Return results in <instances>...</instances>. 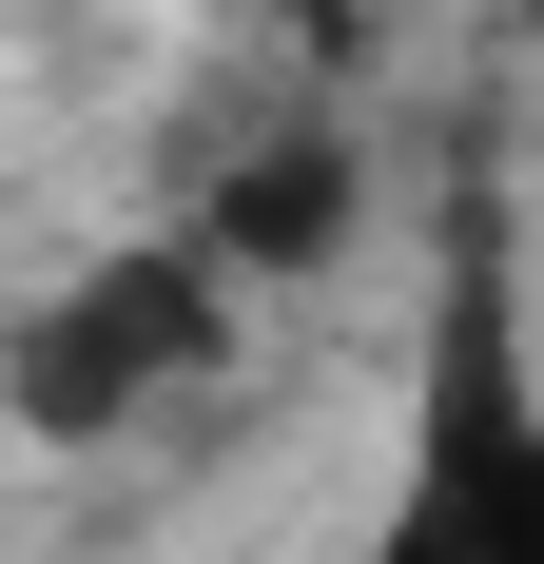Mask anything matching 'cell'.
<instances>
[{"label": "cell", "mask_w": 544, "mask_h": 564, "mask_svg": "<svg viewBox=\"0 0 544 564\" xmlns=\"http://www.w3.org/2000/svg\"><path fill=\"white\" fill-rule=\"evenodd\" d=\"M215 350H233V273L195 234H117V253H78L58 292L0 312V409H20L40 448H117V429H156Z\"/></svg>", "instance_id": "obj_1"}, {"label": "cell", "mask_w": 544, "mask_h": 564, "mask_svg": "<svg viewBox=\"0 0 544 564\" xmlns=\"http://www.w3.org/2000/svg\"><path fill=\"white\" fill-rule=\"evenodd\" d=\"M370 564H544V429H525V390H505L487 273H467V312H447V350H428V467H409V507H389Z\"/></svg>", "instance_id": "obj_2"}, {"label": "cell", "mask_w": 544, "mask_h": 564, "mask_svg": "<svg viewBox=\"0 0 544 564\" xmlns=\"http://www.w3.org/2000/svg\"><path fill=\"white\" fill-rule=\"evenodd\" d=\"M350 215H370L350 137H272V156H233V175H215L195 253H215L233 292H253V273H330V253H350Z\"/></svg>", "instance_id": "obj_3"}, {"label": "cell", "mask_w": 544, "mask_h": 564, "mask_svg": "<svg viewBox=\"0 0 544 564\" xmlns=\"http://www.w3.org/2000/svg\"><path fill=\"white\" fill-rule=\"evenodd\" d=\"M292 20H330V0H292Z\"/></svg>", "instance_id": "obj_4"}]
</instances>
